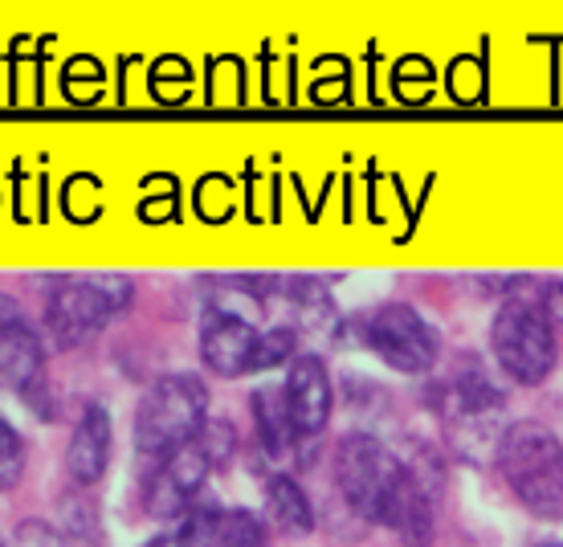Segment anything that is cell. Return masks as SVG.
Wrapping results in <instances>:
<instances>
[{
	"label": "cell",
	"instance_id": "cell-1",
	"mask_svg": "<svg viewBox=\"0 0 563 547\" xmlns=\"http://www.w3.org/2000/svg\"><path fill=\"white\" fill-rule=\"evenodd\" d=\"M498 474L515 503L543 523H563V441L543 422H515L498 441Z\"/></svg>",
	"mask_w": 563,
	"mask_h": 547
},
{
	"label": "cell",
	"instance_id": "cell-2",
	"mask_svg": "<svg viewBox=\"0 0 563 547\" xmlns=\"http://www.w3.org/2000/svg\"><path fill=\"white\" fill-rule=\"evenodd\" d=\"M209 422V384L192 372H168L147 384L135 405V449L164 462L176 449L192 446Z\"/></svg>",
	"mask_w": 563,
	"mask_h": 547
},
{
	"label": "cell",
	"instance_id": "cell-3",
	"mask_svg": "<svg viewBox=\"0 0 563 547\" xmlns=\"http://www.w3.org/2000/svg\"><path fill=\"white\" fill-rule=\"evenodd\" d=\"M494 364L522 389H539L560 364L555 324L536 298H503L490 319Z\"/></svg>",
	"mask_w": 563,
	"mask_h": 547
},
{
	"label": "cell",
	"instance_id": "cell-4",
	"mask_svg": "<svg viewBox=\"0 0 563 547\" xmlns=\"http://www.w3.org/2000/svg\"><path fill=\"white\" fill-rule=\"evenodd\" d=\"M405 478H409V462L393 446H384L380 437L347 434L335 446V486L360 519L384 527Z\"/></svg>",
	"mask_w": 563,
	"mask_h": 547
},
{
	"label": "cell",
	"instance_id": "cell-5",
	"mask_svg": "<svg viewBox=\"0 0 563 547\" xmlns=\"http://www.w3.org/2000/svg\"><path fill=\"white\" fill-rule=\"evenodd\" d=\"M135 282L128 274H78L62 278L45 298V331L62 348H78L90 336H99L114 315L131 307Z\"/></svg>",
	"mask_w": 563,
	"mask_h": 547
},
{
	"label": "cell",
	"instance_id": "cell-6",
	"mask_svg": "<svg viewBox=\"0 0 563 547\" xmlns=\"http://www.w3.org/2000/svg\"><path fill=\"white\" fill-rule=\"evenodd\" d=\"M367 348L400 376H429L441 360V336L409 303H384L367 319Z\"/></svg>",
	"mask_w": 563,
	"mask_h": 547
},
{
	"label": "cell",
	"instance_id": "cell-7",
	"mask_svg": "<svg viewBox=\"0 0 563 547\" xmlns=\"http://www.w3.org/2000/svg\"><path fill=\"white\" fill-rule=\"evenodd\" d=\"M200 360L209 372L225 380L250 376L257 360V343H262V331H257L245 315L229 307H209L200 315Z\"/></svg>",
	"mask_w": 563,
	"mask_h": 547
},
{
	"label": "cell",
	"instance_id": "cell-8",
	"mask_svg": "<svg viewBox=\"0 0 563 547\" xmlns=\"http://www.w3.org/2000/svg\"><path fill=\"white\" fill-rule=\"evenodd\" d=\"M209 474L212 462L205 458V449L197 441L176 449L172 458L155 466L152 482H147V511L155 519H184L197 506V494L205 491Z\"/></svg>",
	"mask_w": 563,
	"mask_h": 547
},
{
	"label": "cell",
	"instance_id": "cell-9",
	"mask_svg": "<svg viewBox=\"0 0 563 547\" xmlns=\"http://www.w3.org/2000/svg\"><path fill=\"white\" fill-rule=\"evenodd\" d=\"M282 396H286L290 422H295L302 441L323 434L331 422V408H335V389H331V372L319 355H298L282 380Z\"/></svg>",
	"mask_w": 563,
	"mask_h": 547
},
{
	"label": "cell",
	"instance_id": "cell-10",
	"mask_svg": "<svg viewBox=\"0 0 563 547\" xmlns=\"http://www.w3.org/2000/svg\"><path fill=\"white\" fill-rule=\"evenodd\" d=\"M180 547H266V519L245 506H192L176 527Z\"/></svg>",
	"mask_w": 563,
	"mask_h": 547
},
{
	"label": "cell",
	"instance_id": "cell-11",
	"mask_svg": "<svg viewBox=\"0 0 563 547\" xmlns=\"http://www.w3.org/2000/svg\"><path fill=\"white\" fill-rule=\"evenodd\" d=\"M111 413L99 401H86L78 422H74L70 446H66V474H70L74 486H82V491L86 486H99L107 466H111Z\"/></svg>",
	"mask_w": 563,
	"mask_h": 547
},
{
	"label": "cell",
	"instance_id": "cell-12",
	"mask_svg": "<svg viewBox=\"0 0 563 547\" xmlns=\"http://www.w3.org/2000/svg\"><path fill=\"white\" fill-rule=\"evenodd\" d=\"M42 368L45 343L25 319L0 327V393H33L42 384Z\"/></svg>",
	"mask_w": 563,
	"mask_h": 547
},
{
	"label": "cell",
	"instance_id": "cell-13",
	"mask_svg": "<svg viewBox=\"0 0 563 547\" xmlns=\"http://www.w3.org/2000/svg\"><path fill=\"white\" fill-rule=\"evenodd\" d=\"M388 532L400 535L405 547H429L433 544V491L424 486V478L417 474V466H409V478L396 494V503L388 506Z\"/></svg>",
	"mask_w": 563,
	"mask_h": 547
},
{
	"label": "cell",
	"instance_id": "cell-14",
	"mask_svg": "<svg viewBox=\"0 0 563 547\" xmlns=\"http://www.w3.org/2000/svg\"><path fill=\"white\" fill-rule=\"evenodd\" d=\"M250 413H254L257 441H262V449H266L269 458H274V462L290 458L302 437H298L295 422H290V408H286L282 384L278 389H269V384L266 389H257V393L250 396Z\"/></svg>",
	"mask_w": 563,
	"mask_h": 547
},
{
	"label": "cell",
	"instance_id": "cell-15",
	"mask_svg": "<svg viewBox=\"0 0 563 547\" xmlns=\"http://www.w3.org/2000/svg\"><path fill=\"white\" fill-rule=\"evenodd\" d=\"M266 523L282 535H295V539L314 532V506H310L298 478L290 474L266 478Z\"/></svg>",
	"mask_w": 563,
	"mask_h": 547
},
{
	"label": "cell",
	"instance_id": "cell-16",
	"mask_svg": "<svg viewBox=\"0 0 563 547\" xmlns=\"http://www.w3.org/2000/svg\"><path fill=\"white\" fill-rule=\"evenodd\" d=\"M278 291L290 298L302 327H323L335 315V303H331V295H327V286L319 278H286L278 282Z\"/></svg>",
	"mask_w": 563,
	"mask_h": 547
},
{
	"label": "cell",
	"instance_id": "cell-17",
	"mask_svg": "<svg viewBox=\"0 0 563 547\" xmlns=\"http://www.w3.org/2000/svg\"><path fill=\"white\" fill-rule=\"evenodd\" d=\"M25 437L16 434V425L0 413V494L13 491L16 482L25 478Z\"/></svg>",
	"mask_w": 563,
	"mask_h": 547
},
{
	"label": "cell",
	"instance_id": "cell-18",
	"mask_svg": "<svg viewBox=\"0 0 563 547\" xmlns=\"http://www.w3.org/2000/svg\"><path fill=\"white\" fill-rule=\"evenodd\" d=\"M298 360V331L295 327H269L262 331V343H257V360L254 372H274V368H290Z\"/></svg>",
	"mask_w": 563,
	"mask_h": 547
},
{
	"label": "cell",
	"instance_id": "cell-19",
	"mask_svg": "<svg viewBox=\"0 0 563 547\" xmlns=\"http://www.w3.org/2000/svg\"><path fill=\"white\" fill-rule=\"evenodd\" d=\"M197 446L205 449V458L212 462V470L217 466H225L233 453H238V434H233V425L229 422H205V429L197 434Z\"/></svg>",
	"mask_w": 563,
	"mask_h": 547
},
{
	"label": "cell",
	"instance_id": "cell-20",
	"mask_svg": "<svg viewBox=\"0 0 563 547\" xmlns=\"http://www.w3.org/2000/svg\"><path fill=\"white\" fill-rule=\"evenodd\" d=\"M539 303H543V310L551 315V324L563 327V282H548Z\"/></svg>",
	"mask_w": 563,
	"mask_h": 547
},
{
	"label": "cell",
	"instance_id": "cell-21",
	"mask_svg": "<svg viewBox=\"0 0 563 547\" xmlns=\"http://www.w3.org/2000/svg\"><path fill=\"white\" fill-rule=\"evenodd\" d=\"M16 319H25V315H21V307H16V298L0 291V327H4V324H16Z\"/></svg>",
	"mask_w": 563,
	"mask_h": 547
},
{
	"label": "cell",
	"instance_id": "cell-22",
	"mask_svg": "<svg viewBox=\"0 0 563 547\" xmlns=\"http://www.w3.org/2000/svg\"><path fill=\"white\" fill-rule=\"evenodd\" d=\"M539 547H563V544H539Z\"/></svg>",
	"mask_w": 563,
	"mask_h": 547
},
{
	"label": "cell",
	"instance_id": "cell-23",
	"mask_svg": "<svg viewBox=\"0 0 563 547\" xmlns=\"http://www.w3.org/2000/svg\"><path fill=\"white\" fill-rule=\"evenodd\" d=\"M0 547H4V544H0Z\"/></svg>",
	"mask_w": 563,
	"mask_h": 547
}]
</instances>
